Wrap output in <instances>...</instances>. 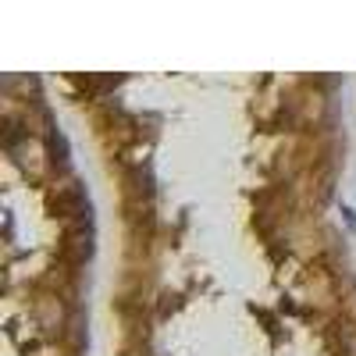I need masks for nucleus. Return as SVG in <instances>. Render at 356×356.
<instances>
[{
  "label": "nucleus",
  "mask_w": 356,
  "mask_h": 356,
  "mask_svg": "<svg viewBox=\"0 0 356 356\" xmlns=\"http://www.w3.org/2000/svg\"><path fill=\"white\" fill-rule=\"evenodd\" d=\"M342 353L346 356H356V328H346L342 332Z\"/></svg>",
  "instance_id": "nucleus-2"
},
{
  "label": "nucleus",
  "mask_w": 356,
  "mask_h": 356,
  "mask_svg": "<svg viewBox=\"0 0 356 356\" xmlns=\"http://www.w3.org/2000/svg\"><path fill=\"white\" fill-rule=\"evenodd\" d=\"M11 150L18 154V164L22 168H29V164H33V175H40L43 171V164H40V157H43V150H40V143H22V146H11Z\"/></svg>",
  "instance_id": "nucleus-1"
}]
</instances>
